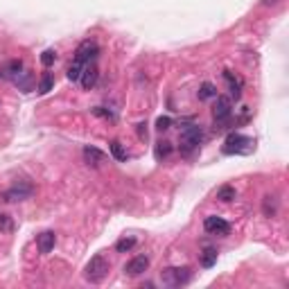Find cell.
I'll return each instance as SVG.
<instances>
[{"mask_svg": "<svg viewBox=\"0 0 289 289\" xmlns=\"http://www.w3.org/2000/svg\"><path fill=\"white\" fill-rule=\"evenodd\" d=\"M145 127H147V124H138V138H140V140H147V129H145Z\"/></svg>", "mask_w": 289, "mask_h": 289, "instance_id": "28", "label": "cell"}, {"mask_svg": "<svg viewBox=\"0 0 289 289\" xmlns=\"http://www.w3.org/2000/svg\"><path fill=\"white\" fill-rule=\"evenodd\" d=\"M201 142H203V131H201V127L199 124H190V127H185V129L181 131V136H178V149H181V154L190 156L195 149H199Z\"/></svg>", "mask_w": 289, "mask_h": 289, "instance_id": "1", "label": "cell"}, {"mask_svg": "<svg viewBox=\"0 0 289 289\" xmlns=\"http://www.w3.org/2000/svg\"><path fill=\"white\" fill-rule=\"evenodd\" d=\"M12 228H14L12 219L7 217V215H2V213H0V230H5V233H9Z\"/></svg>", "mask_w": 289, "mask_h": 289, "instance_id": "27", "label": "cell"}, {"mask_svg": "<svg viewBox=\"0 0 289 289\" xmlns=\"http://www.w3.org/2000/svg\"><path fill=\"white\" fill-rule=\"evenodd\" d=\"M215 262H217V248L206 246L201 251V267H203V269H210V267H215Z\"/></svg>", "mask_w": 289, "mask_h": 289, "instance_id": "16", "label": "cell"}, {"mask_svg": "<svg viewBox=\"0 0 289 289\" xmlns=\"http://www.w3.org/2000/svg\"><path fill=\"white\" fill-rule=\"evenodd\" d=\"M97 54H100V45L89 39V41H82L79 45H77L75 61H79V64H90V61L97 59Z\"/></svg>", "mask_w": 289, "mask_h": 289, "instance_id": "7", "label": "cell"}, {"mask_svg": "<svg viewBox=\"0 0 289 289\" xmlns=\"http://www.w3.org/2000/svg\"><path fill=\"white\" fill-rule=\"evenodd\" d=\"M172 154V142H167V140H163V142H158L156 145V149H154V156L158 160H163V158H167Z\"/></svg>", "mask_w": 289, "mask_h": 289, "instance_id": "20", "label": "cell"}, {"mask_svg": "<svg viewBox=\"0 0 289 289\" xmlns=\"http://www.w3.org/2000/svg\"><path fill=\"white\" fill-rule=\"evenodd\" d=\"M32 195H34V185H32V183H25V181H18V183H14L9 190H5L2 199H5L7 203H14V201L30 199Z\"/></svg>", "mask_w": 289, "mask_h": 289, "instance_id": "6", "label": "cell"}, {"mask_svg": "<svg viewBox=\"0 0 289 289\" xmlns=\"http://www.w3.org/2000/svg\"><path fill=\"white\" fill-rule=\"evenodd\" d=\"M203 228H206V233H210V235H228L230 233V224L224 217H217V215H208V217L203 219Z\"/></svg>", "mask_w": 289, "mask_h": 289, "instance_id": "8", "label": "cell"}, {"mask_svg": "<svg viewBox=\"0 0 289 289\" xmlns=\"http://www.w3.org/2000/svg\"><path fill=\"white\" fill-rule=\"evenodd\" d=\"M278 2H280V0H262L265 7H273V5H278Z\"/></svg>", "mask_w": 289, "mask_h": 289, "instance_id": "29", "label": "cell"}, {"mask_svg": "<svg viewBox=\"0 0 289 289\" xmlns=\"http://www.w3.org/2000/svg\"><path fill=\"white\" fill-rule=\"evenodd\" d=\"M213 97H217V89L210 82H203L199 86V100L206 102V100H213Z\"/></svg>", "mask_w": 289, "mask_h": 289, "instance_id": "17", "label": "cell"}, {"mask_svg": "<svg viewBox=\"0 0 289 289\" xmlns=\"http://www.w3.org/2000/svg\"><path fill=\"white\" fill-rule=\"evenodd\" d=\"M12 82L16 84V89L21 90V93H32V90H34V84H36V77H34V72L23 70V72H18Z\"/></svg>", "mask_w": 289, "mask_h": 289, "instance_id": "10", "label": "cell"}, {"mask_svg": "<svg viewBox=\"0 0 289 289\" xmlns=\"http://www.w3.org/2000/svg\"><path fill=\"white\" fill-rule=\"evenodd\" d=\"M224 79L228 82L230 95H233L235 100H240V97H242V82H240L237 77H233V72H230V70H226V72H224Z\"/></svg>", "mask_w": 289, "mask_h": 289, "instance_id": "15", "label": "cell"}, {"mask_svg": "<svg viewBox=\"0 0 289 289\" xmlns=\"http://www.w3.org/2000/svg\"><path fill=\"white\" fill-rule=\"evenodd\" d=\"M149 269V258L147 255H136V258H131L127 265H124V273L129 278H136L140 273H145Z\"/></svg>", "mask_w": 289, "mask_h": 289, "instance_id": "9", "label": "cell"}, {"mask_svg": "<svg viewBox=\"0 0 289 289\" xmlns=\"http://www.w3.org/2000/svg\"><path fill=\"white\" fill-rule=\"evenodd\" d=\"M54 242H57V235H54V230H43L41 235L36 237V244H39V251H41L43 255L52 251V248H54Z\"/></svg>", "mask_w": 289, "mask_h": 289, "instance_id": "12", "label": "cell"}, {"mask_svg": "<svg viewBox=\"0 0 289 289\" xmlns=\"http://www.w3.org/2000/svg\"><path fill=\"white\" fill-rule=\"evenodd\" d=\"M107 276H109V262L107 260L102 258V255L90 258V262L86 265V269H84V278H86L90 285H100Z\"/></svg>", "mask_w": 289, "mask_h": 289, "instance_id": "3", "label": "cell"}, {"mask_svg": "<svg viewBox=\"0 0 289 289\" xmlns=\"http://www.w3.org/2000/svg\"><path fill=\"white\" fill-rule=\"evenodd\" d=\"M97 77H100V70H97V66L90 61V64L84 66V72H82V77H79V82H82V86L86 90H90L95 84H97Z\"/></svg>", "mask_w": 289, "mask_h": 289, "instance_id": "11", "label": "cell"}, {"mask_svg": "<svg viewBox=\"0 0 289 289\" xmlns=\"http://www.w3.org/2000/svg\"><path fill=\"white\" fill-rule=\"evenodd\" d=\"M109 149H111V156L115 160H120V163H124V160L129 158V154L124 152V147L122 145H120L118 140H111V145H109Z\"/></svg>", "mask_w": 289, "mask_h": 289, "instance_id": "19", "label": "cell"}, {"mask_svg": "<svg viewBox=\"0 0 289 289\" xmlns=\"http://www.w3.org/2000/svg\"><path fill=\"white\" fill-rule=\"evenodd\" d=\"M160 278L170 287H181V285H188L192 280V271L188 267H170V269H163Z\"/></svg>", "mask_w": 289, "mask_h": 289, "instance_id": "5", "label": "cell"}, {"mask_svg": "<svg viewBox=\"0 0 289 289\" xmlns=\"http://www.w3.org/2000/svg\"><path fill=\"white\" fill-rule=\"evenodd\" d=\"M84 158H86V163L89 165H93V167H100L104 160H107V154L102 152V149H97V147H84Z\"/></svg>", "mask_w": 289, "mask_h": 289, "instance_id": "13", "label": "cell"}, {"mask_svg": "<svg viewBox=\"0 0 289 289\" xmlns=\"http://www.w3.org/2000/svg\"><path fill=\"white\" fill-rule=\"evenodd\" d=\"M18 72H23V61L21 59H14L0 70V77H5V79H14Z\"/></svg>", "mask_w": 289, "mask_h": 289, "instance_id": "14", "label": "cell"}, {"mask_svg": "<svg viewBox=\"0 0 289 289\" xmlns=\"http://www.w3.org/2000/svg\"><path fill=\"white\" fill-rule=\"evenodd\" d=\"M54 59H57V52H54V50H45V52L41 54V64L45 66V68H47V66H52Z\"/></svg>", "mask_w": 289, "mask_h": 289, "instance_id": "25", "label": "cell"}, {"mask_svg": "<svg viewBox=\"0 0 289 289\" xmlns=\"http://www.w3.org/2000/svg\"><path fill=\"white\" fill-rule=\"evenodd\" d=\"M230 115H233V102H230V97H226V95H217V102H215V109H213L215 131L226 129L224 124L230 120Z\"/></svg>", "mask_w": 289, "mask_h": 289, "instance_id": "4", "label": "cell"}, {"mask_svg": "<svg viewBox=\"0 0 289 289\" xmlns=\"http://www.w3.org/2000/svg\"><path fill=\"white\" fill-rule=\"evenodd\" d=\"M217 199L224 201V203L233 201V199H235V188H233V185H222V188L217 190Z\"/></svg>", "mask_w": 289, "mask_h": 289, "instance_id": "21", "label": "cell"}, {"mask_svg": "<svg viewBox=\"0 0 289 289\" xmlns=\"http://www.w3.org/2000/svg\"><path fill=\"white\" fill-rule=\"evenodd\" d=\"M222 152L228 154V156H233V154L246 156V154L253 152V138L242 136V133H230V136L226 138V142H224V147H222Z\"/></svg>", "mask_w": 289, "mask_h": 289, "instance_id": "2", "label": "cell"}, {"mask_svg": "<svg viewBox=\"0 0 289 289\" xmlns=\"http://www.w3.org/2000/svg\"><path fill=\"white\" fill-rule=\"evenodd\" d=\"M52 86H54V77H52V72H43L41 79H39V93H41V95L50 93V90H52Z\"/></svg>", "mask_w": 289, "mask_h": 289, "instance_id": "18", "label": "cell"}, {"mask_svg": "<svg viewBox=\"0 0 289 289\" xmlns=\"http://www.w3.org/2000/svg\"><path fill=\"white\" fill-rule=\"evenodd\" d=\"M172 127V118H167V115H160L158 120H156V129L158 131H167Z\"/></svg>", "mask_w": 289, "mask_h": 289, "instance_id": "26", "label": "cell"}, {"mask_svg": "<svg viewBox=\"0 0 289 289\" xmlns=\"http://www.w3.org/2000/svg\"><path fill=\"white\" fill-rule=\"evenodd\" d=\"M84 66H86V64H79V61H72V64H70V68H68V72H66L70 82H79V77H82V72H84Z\"/></svg>", "mask_w": 289, "mask_h": 289, "instance_id": "22", "label": "cell"}, {"mask_svg": "<svg viewBox=\"0 0 289 289\" xmlns=\"http://www.w3.org/2000/svg\"><path fill=\"white\" fill-rule=\"evenodd\" d=\"M133 246H136V237H122V240H118V244H115V251H118V253H127V251H131Z\"/></svg>", "mask_w": 289, "mask_h": 289, "instance_id": "23", "label": "cell"}, {"mask_svg": "<svg viewBox=\"0 0 289 289\" xmlns=\"http://www.w3.org/2000/svg\"><path fill=\"white\" fill-rule=\"evenodd\" d=\"M262 210H265V217H273V215H276V199H273V197H265Z\"/></svg>", "mask_w": 289, "mask_h": 289, "instance_id": "24", "label": "cell"}]
</instances>
